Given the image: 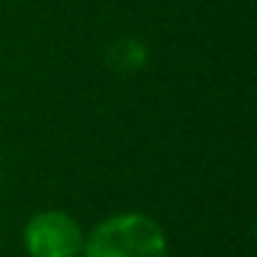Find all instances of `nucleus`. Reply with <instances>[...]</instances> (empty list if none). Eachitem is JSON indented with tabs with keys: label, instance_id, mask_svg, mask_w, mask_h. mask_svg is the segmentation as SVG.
I'll use <instances>...</instances> for the list:
<instances>
[{
	"label": "nucleus",
	"instance_id": "3",
	"mask_svg": "<svg viewBox=\"0 0 257 257\" xmlns=\"http://www.w3.org/2000/svg\"><path fill=\"white\" fill-rule=\"evenodd\" d=\"M147 61V47L139 39H119L111 47V64L119 72H136Z\"/></svg>",
	"mask_w": 257,
	"mask_h": 257
},
{
	"label": "nucleus",
	"instance_id": "1",
	"mask_svg": "<svg viewBox=\"0 0 257 257\" xmlns=\"http://www.w3.org/2000/svg\"><path fill=\"white\" fill-rule=\"evenodd\" d=\"M80 257H169V238L147 213H113L86 232Z\"/></svg>",
	"mask_w": 257,
	"mask_h": 257
},
{
	"label": "nucleus",
	"instance_id": "2",
	"mask_svg": "<svg viewBox=\"0 0 257 257\" xmlns=\"http://www.w3.org/2000/svg\"><path fill=\"white\" fill-rule=\"evenodd\" d=\"M83 227L67 210H39L25 221L23 246L28 257H80Z\"/></svg>",
	"mask_w": 257,
	"mask_h": 257
}]
</instances>
